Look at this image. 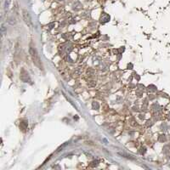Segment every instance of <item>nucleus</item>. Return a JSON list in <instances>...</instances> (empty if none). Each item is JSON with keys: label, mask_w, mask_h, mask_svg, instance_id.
Instances as JSON below:
<instances>
[{"label": "nucleus", "mask_w": 170, "mask_h": 170, "mask_svg": "<svg viewBox=\"0 0 170 170\" xmlns=\"http://www.w3.org/2000/svg\"><path fill=\"white\" fill-rule=\"evenodd\" d=\"M29 52H30V55H31V57H32V60H33L34 64L39 68V69H43L42 62H41L39 55H38L36 48L34 46H33V45H31L30 46V49H29Z\"/></svg>", "instance_id": "f257e3e1"}, {"label": "nucleus", "mask_w": 170, "mask_h": 170, "mask_svg": "<svg viewBox=\"0 0 170 170\" xmlns=\"http://www.w3.org/2000/svg\"><path fill=\"white\" fill-rule=\"evenodd\" d=\"M23 19H24V21H25V22H26V24L28 26V27H32V26H33V22H32V19H31V16H30V15H29V13L27 11V10H23Z\"/></svg>", "instance_id": "f03ea898"}]
</instances>
